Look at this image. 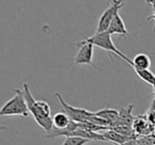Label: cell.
Returning <instances> with one entry per match:
<instances>
[{
	"mask_svg": "<svg viewBox=\"0 0 155 145\" xmlns=\"http://www.w3.org/2000/svg\"><path fill=\"white\" fill-rule=\"evenodd\" d=\"M55 96L58 100V102H60L61 106H62L63 112L66 113L72 121L78 122V123H93L96 124V125L106 126V127H108V125H110L103 119L95 115V112H91V111L84 108H77V107H73L71 105L67 104L64 101V98H63V96L58 92L55 93Z\"/></svg>",
	"mask_w": 155,
	"mask_h": 145,
	"instance_id": "obj_1",
	"label": "cell"
},
{
	"mask_svg": "<svg viewBox=\"0 0 155 145\" xmlns=\"http://www.w3.org/2000/svg\"><path fill=\"white\" fill-rule=\"evenodd\" d=\"M83 40L87 41V43H91L93 44L94 46L98 48H101L103 49L104 51H106L108 53V56H110V60L113 62V56L112 54H115V55L119 56L120 58H122L125 63L130 65L131 67H133V62L132 60H130L127 55L122 53L116 46L114 45L112 40V35L108 34L107 32H103V33H95L93 36L91 37H85L83 38Z\"/></svg>",
	"mask_w": 155,
	"mask_h": 145,
	"instance_id": "obj_2",
	"label": "cell"
},
{
	"mask_svg": "<svg viewBox=\"0 0 155 145\" xmlns=\"http://www.w3.org/2000/svg\"><path fill=\"white\" fill-rule=\"evenodd\" d=\"M22 92H24L25 100L28 105V108L30 113L33 115L34 120L36 121V123L45 130L46 132L51 131V129L53 128V121H52V117H48V115L44 114L41 112V110L37 106V101L33 98L32 93L30 91V88H29L28 84L24 83L22 84Z\"/></svg>",
	"mask_w": 155,
	"mask_h": 145,
	"instance_id": "obj_3",
	"label": "cell"
},
{
	"mask_svg": "<svg viewBox=\"0 0 155 145\" xmlns=\"http://www.w3.org/2000/svg\"><path fill=\"white\" fill-rule=\"evenodd\" d=\"M15 95L9 100L2 108L0 109V115L1 117H10V115H20V117L27 118L30 113L28 105L25 100V95L22 90L13 89Z\"/></svg>",
	"mask_w": 155,
	"mask_h": 145,
	"instance_id": "obj_4",
	"label": "cell"
},
{
	"mask_svg": "<svg viewBox=\"0 0 155 145\" xmlns=\"http://www.w3.org/2000/svg\"><path fill=\"white\" fill-rule=\"evenodd\" d=\"M123 1L124 0H113V2L107 7V9L103 12L98 20L97 29L96 33H103L107 32L110 24H112L114 17L119 13L121 9L123 8Z\"/></svg>",
	"mask_w": 155,
	"mask_h": 145,
	"instance_id": "obj_5",
	"label": "cell"
},
{
	"mask_svg": "<svg viewBox=\"0 0 155 145\" xmlns=\"http://www.w3.org/2000/svg\"><path fill=\"white\" fill-rule=\"evenodd\" d=\"M77 47H79L77 55L74 56V64L77 65H88L91 67H94L96 70H99L97 66L94 64L93 56H94V45L91 43H87L85 40L78 41L75 44Z\"/></svg>",
	"mask_w": 155,
	"mask_h": 145,
	"instance_id": "obj_6",
	"label": "cell"
},
{
	"mask_svg": "<svg viewBox=\"0 0 155 145\" xmlns=\"http://www.w3.org/2000/svg\"><path fill=\"white\" fill-rule=\"evenodd\" d=\"M133 128L134 131L137 136H149L151 132L154 130L152 124L149 123L147 117H142V115H138L137 118H135L133 122Z\"/></svg>",
	"mask_w": 155,
	"mask_h": 145,
	"instance_id": "obj_7",
	"label": "cell"
},
{
	"mask_svg": "<svg viewBox=\"0 0 155 145\" xmlns=\"http://www.w3.org/2000/svg\"><path fill=\"white\" fill-rule=\"evenodd\" d=\"M107 33L110 35L118 34V35H120L121 37H123V38L129 37V32H127L124 22H123V19L121 18L119 13L114 17L112 24H110V28H108V30H107Z\"/></svg>",
	"mask_w": 155,
	"mask_h": 145,
	"instance_id": "obj_8",
	"label": "cell"
},
{
	"mask_svg": "<svg viewBox=\"0 0 155 145\" xmlns=\"http://www.w3.org/2000/svg\"><path fill=\"white\" fill-rule=\"evenodd\" d=\"M132 109H133V105H129L125 108H121L119 110V118L117 120L116 123L113 125V127L116 126H122V125H133L134 117L132 115ZM112 127V128H113Z\"/></svg>",
	"mask_w": 155,
	"mask_h": 145,
	"instance_id": "obj_9",
	"label": "cell"
},
{
	"mask_svg": "<svg viewBox=\"0 0 155 145\" xmlns=\"http://www.w3.org/2000/svg\"><path fill=\"white\" fill-rule=\"evenodd\" d=\"M95 115L103 119L104 121L107 122L110 125H114L117 122L119 118V110H116V109L113 108H108V107H105L104 109H101L99 111H96Z\"/></svg>",
	"mask_w": 155,
	"mask_h": 145,
	"instance_id": "obj_10",
	"label": "cell"
},
{
	"mask_svg": "<svg viewBox=\"0 0 155 145\" xmlns=\"http://www.w3.org/2000/svg\"><path fill=\"white\" fill-rule=\"evenodd\" d=\"M102 136L104 137L106 142H112L113 144H117V145H121L124 142H127V141L131 140L130 138L122 136V134H119L118 131H116V130L113 129V128L104 130V131L102 132Z\"/></svg>",
	"mask_w": 155,
	"mask_h": 145,
	"instance_id": "obj_11",
	"label": "cell"
},
{
	"mask_svg": "<svg viewBox=\"0 0 155 145\" xmlns=\"http://www.w3.org/2000/svg\"><path fill=\"white\" fill-rule=\"evenodd\" d=\"M134 70H149L151 66V58L148 54L139 53L132 60Z\"/></svg>",
	"mask_w": 155,
	"mask_h": 145,
	"instance_id": "obj_12",
	"label": "cell"
},
{
	"mask_svg": "<svg viewBox=\"0 0 155 145\" xmlns=\"http://www.w3.org/2000/svg\"><path fill=\"white\" fill-rule=\"evenodd\" d=\"M52 121H53V127L58 129H65L69 126L71 119L65 112H56L52 117Z\"/></svg>",
	"mask_w": 155,
	"mask_h": 145,
	"instance_id": "obj_13",
	"label": "cell"
},
{
	"mask_svg": "<svg viewBox=\"0 0 155 145\" xmlns=\"http://www.w3.org/2000/svg\"><path fill=\"white\" fill-rule=\"evenodd\" d=\"M136 74L143 82L151 86H155V74L150 70H135Z\"/></svg>",
	"mask_w": 155,
	"mask_h": 145,
	"instance_id": "obj_14",
	"label": "cell"
},
{
	"mask_svg": "<svg viewBox=\"0 0 155 145\" xmlns=\"http://www.w3.org/2000/svg\"><path fill=\"white\" fill-rule=\"evenodd\" d=\"M87 142L89 141L79 137H66L62 145H85Z\"/></svg>",
	"mask_w": 155,
	"mask_h": 145,
	"instance_id": "obj_15",
	"label": "cell"
},
{
	"mask_svg": "<svg viewBox=\"0 0 155 145\" xmlns=\"http://www.w3.org/2000/svg\"><path fill=\"white\" fill-rule=\"evenodd\" d=\"M137 145H155V137H142L137 140Z\"/></svg>",
	"mask_w": 155,
	"mask_h": 145,
	"instance_id": "obj_16",
	"label": "cell"
},
{
	"mask_svg": "<svg viewBox=\"0 0 155 145\" xmlns=\"http://www.w3.org/2000/svg\"><path fill=\"white\" fill-rule=\"evenodd\" d=\"M121 145H137V139H131V140L127 141Z\"/></svg>",
	"mask_w": 155,
	"mask_h": 145,
	"instance_id": "obj_17",
	"label": "cell"
},
{
	"mask_svg": "<svg viewBox=\"0 0 155 145\" xmlns=\"http://www.w3.org/2000/svg\"><path fill=\"white\" fill-rule=\"evenodd\" d=\"M147 20H148V21H150V20H153V21H154V32H155V9H154V11H153V14L151 16H149Z\"/></svg>",
	"mask_w": 155,
	"mask_h": 145,
	"instance_id": "obj_18",
	"label": "cell"
},
{
	"mask_svg": "<svg viewBox=\"0 0 155 145\" xmlns=\"http://www.w3.org/2000/svg\"><path fill=\"white\" fill-rule=\"evenodd\" d=\"M153 100L155 101V86H153Z\"/></svg>",
	"mask_w": 155,
	"mask_h": 145,
	"instance_id": "obj_19",
	"label": "cell"
},
{
	"mask_svg": "<svg viewBox=\"0 0 155 145\" xmlns=\"http://www.w3.org/2000/svg\"><path fill=\"white\" fill-rule=\"evenodd\" d=\"M153 9H155V5H154V8H153Z\"/></svg>",
	"mask_w": 155,
	"mask_h": 145,
	"instance_id": "obj_20",
	"label": "cell"
},
{
	"mask_svg": "<svg viewBox=\"0 0 155 145\" xmlns=\"http://www.w3.org/2000/svg\"><path fill=\"white\" fill-rule=\"evenodd\" d=\"M154 137H155V136H154Z\"/></svg>",
	"mask_w": 155,
	"mask_h": 145,
	"instance_id": "obj_21",
	"label": "cell"
}]
</instances>
